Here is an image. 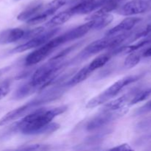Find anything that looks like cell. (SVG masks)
<instances>
[{
  "instance_id": "cell-1",
  "label": "cell",
  "mask_w": 151,
  "mask_h": 151,
  "mask_svg": "<svg viewBox=\"0 0 151 151\" xmlns=\"http://www.w3.org/2000/svg\"><path fill=\"white\" fill-rule=\"evenodd\" d=\"M68 109L67 106L54 108H41L32 110L19 121L12 124L6 129L1 138H6L18 132L24 135H38L40 131L47 124L50 123L58 115L64 113Z\"/></svg>"
},
{
  "instance_id": "cell-2",
  "label": "cell",
  "mask_w": 151,
  "mask_h": 151,
  "mask_svg": "<svg viewBox=\"0 0 151 151\" xmlns=\"http://www.w3.org/2000/svg\"><path fill=\"white\" fill-rule=\"evenodd\" d=\"M65 92L63 88L58 86H53L51 88L43 92L38 97H36L33 100H30L28 103H25L23 106L17 108L13 111H10L7 114H6L1 119H0V126H3L7 124L10 123L12 121L17 119L19 118L22 117L32 111L33 109H35L38 106L46 103H50L54 100H57L59 97H61Z\"/></svg>"
},
{
  "instance_id": "cell-3",
  "label": "cell",
  "mask_w": 151,
  "mask_h": 151,
  "mask_svg": "<svg viewBox=\"0 0 151 151\" xmlns=\"http://www.w3.org/2000/svg\"><path fill=\"white\" fill-rule=\"evenodd\" d=\"M132 33L128 31L111 36H105L104 38L93 41L80 53L79 55L77 56L76 59L75 58V60L86 58L88 56L97 54L106 49L116 48V47L120 45L127 39H129Z\"/></svg>"
},
{
  "instance_id": "cell-4",
  "label": "cell",
  "mask_w": 151,
  "mask_h": 151,
  "mask_svg": "<svg viewBox=\"0 0 151 151\" xmlns=\"http://www.w3.org/2000/svg\"><path fill=\"white\" fill-rule=\"evenodd\" d=\"M142 77V75H130V76L125 77L122 79L119 80L111 86L106 88L105 91L100 93V94L96 97L91 98L88 103H86V107L87 109H93L100 105L104 104L109 100H111L114 97H116L121 91L124 89L126 86H129L130 84L139 81Z\"/></svg>"
},
{
  "instance_id": "cell-5",
  "label": "cell",
  "mask_w": 151,
  "mask_h": 151,
  "mask_svg": "<svg viewBox=\"0 0 151 151\" xmlns=\"http://www.w3.org/2000/svg\"><path fill=\"white\" fill-rule=\"evenodd\" d=\"M128 109H122L116 111H101L98 115L90 119L86 124L87 131H95L105 128L109 124L116 120L128 112Z\"/></svg>"
},
{
  "instance_id": "cell-6",
  "label": "cell",
  "mask_w": 151,
  "mask_h": 151,
  "mask_svg": "<svg viewBox=\"0 0 151 151\" xmlns=\"http://www.w3.org/2000/svg\"><path fill=\"white\" fill-rule=\"evenodd\" d=\"M94 20H89L86 23L72 28L62 35H58L55 38L53 37L50 40V41L56 49L62 44L83 37L89 31L94 29Z\"/></svg>"
},
{
  "instance_id": "cell-7",
  "label": "cell",
  "mask_w": 151,
  "mask_h": 151,
  "mask_svg": "<svg viewBox=\"0 0 151 151\" xmlns=\"http://www.w3.org/2000/svg\"><path fill=\"white\" fill-rule=\"evenodd\" d=\"M60 30V28L55 27L50 29V30L47 31V32H44V31L41 33H40L39 35L29 39L27 41L24 43V44H20V45L12 49L11 50H10V52L9 53L10 54L20 53L22 52L27 51V50H31V49L36 48V47H40V46L46 44L51 38H52L56 34L58 33Z\"/></svg>"
},
{
  "instance_id": "cell-8",
  "label": "cell",
  "mask_w": 151,
  "mask_h": 151,
  "mask_svg": "<svg viewBox=\"0 0 151 151\" xmlns=\"http://www.w3.org/2000/svg\"><path fill=\"white\" fill-rule=\"evenodd\" d=\"M55 49L53 47L50 41H47L46 44L38 47L37 50L29 53L24 60V64L26 66H30L34 64L41 62L47 57H48Z\"/></svg>"
},
{
  "instance_id": "cell-9",
  "label": "cell",
  "mask_w": 151,
  "mask_h": 151,
  "mask_svg": "<svg viewBox=\"0 0 151 151\" xmlns=\"http://www.w3.org/2000/svg\"><path fill=\"white\" fill-rule=\"evenodd\" d=\"M150 8V3L145 0H131L125 3L118 13L122 16H134L145 13Z\"/></svg>"
},
{
  "instance_id": "cell-10",
  "label": "cell",
  "mask_w": 151,
  "mask_h": 151,
  "mask_svg": "<svg viewBox=\"0 0 151 151\" xmlns=\"http://www.w3.org/2000/svg\"><path fill=\"white\" fill-rule=\"evenodd\" d=\"M137 91V89L132 90L118 97L117 99H115L106 103L102 108L101 111H116L122 109H128L130 107V103Z\"/></svg>"
},
{
  "instance_id": "cell-11",
  "label": "cell",
  "mask_w": 151,
  "mask_h": 151,
  "mask_svg": "<svg viewBox=\"0 0 151 151\" xmlns=\"http://www.w3.org/2000/svg\"><path fill=\"white\" fill-rule=\"evenodd\" d=\"M142 20L141 18L139 17H128L123 19L120 23L118 24L113 28L109 29L106 34V36H111L114 35L116 34L122 33V32H128L132 29L140 21Z\"/></svg>"
},
{
  "instance_id": "cell-12",
  "label": "cell",
  "mask_w": 151,
  "mask_h": 151,
  "mask_svg": "<svg viewBox=\"0 0 151 151\" xmlns=\"http://www.w3.org/2000/svg\"><path fill=\"white\" fill-rule=\"evenodd\" d=\"M25 31L21 28H10L1 31L0 32V44H10L22 40Z\"/></svg>"
},
{
  "instance_id": "cell-13",
  "label": "cell",
  "mask_w": 151,
  "mask_h": 151,
  "mask_svg": "<svg viewBox=\"0 0 151 151\" xmlns=\"http://www.w3.org/2000/svg\"><path fill=\"white\" fill-rule=\"evenodd\" d=\"M92 72H93L89 69L88 65H86L83 68L80 69L78 72L75 73V75L71 79L68 80L67 82L64 83L65 87H66L67 88H69L71 87H73L75 86L78 85V84L81 83V82H83L86 79H87L91 75V74Z\"/></svg>"
},
{
  "instance_id": "cell-14",
  "label": "cell",
  "mask_w": 151,
  "mask_h": 151,
  "mask_svg": "<svg viewBox=\"0 0 151 151\" xmlns=\"http://www.w3.org/2000/svg\"><path fill=\"white\" fill-rule=\"evenodd\" d=\"M44 8L42 3H35V4H31L27 7L24 10L19 13L17 16V19L19 21H27L35 16L41 11Z\"/></svg>"
},
{
  "instance_id": "cell-15",
  "label": "cell",
  "mask_w": 151,
  "mask_h": 151,
  "mask_svg": "<svg viewBox=\"0 0 151 151\" xmlns=\"http://www.w3.org/2000/svg\"><path fill=\"white\" fill-rule=\"evenodd\" d=\"M72 16H73V15L68 9V10L60 12V13H58L57 15L53 16L49 22H47L46 27H58L59 25H61L63 24L66 23Z\"/></svg>"
},
{
  "instance_id": "cell-16",
  "label": "cell",
  "mask_w": 151,
  "mask_h": 151,
  "mask_svg": "<svg viewBox=\"0 0 151 151\" xmlns=\"http://www.w3.org/2000/svg\"><path fill=\"white\" fill-rule=\"evenodd\" d=\"M36 91H38L36 88L32 85H31L29 82H27L19 86L15 91L14 94H13V99L17 100H21V99H23L24 97L31 95V94L36 92Z\"/></svg>"
},
{
  "instance_id": "cell-17",
  "label": "cell",
  "mask_w": 151,
  "mask_h": 151,
  "mask_svg": "<svg viewBox=\"0 0 151 151\" xmlns=\"http://www.w3.org/2000/svg\"><path fill=\"white\" fill-rule=\"evenodd\" d=\"M119 4H116V3H109V4H105L97 10H96L95 11H94L92 14L88 16L86 19L87 21L92 20V19H97V18L106 16L107 14H110L111 12L117 8Z\"/></svg>"
},
{
  "instance_id": "cell-18",
  "label": "cell",
  "mask_w": 151,
  "mask_h": 151,
  "mask_svg": "<svg viewBox=\"0 0 151 151\" xmlns=\"http://www.w3.org/2000/svg\"><path fill=\"white\" fill-rule=\"evenodd\" d=\"M113 55L114 54L112 53V52L100 55L95 58L89 64H88V66L92 72H94V71L97 70V69H100V68L105 66V64L110 60L111 58V56Z\"/></svg>"
},
{
  "instance_id": "cell-19",
  "label": "cell",
  "mask_w": 151,
  "mask_h": 151,
  "mask_svg": "<svg viewBox=\"0 0 151 151\" xmlns=\"http://www.w3.org/2000/svg\"><path fill=\"white\" fill-rule=\"evenodd\" d=\"M43 10H41L40 13H38V14L35 15V16H33V17H32L31 19L26 21V23L29 25L38 24L45 22L50 16L55 14V12H53L52 10H48V9L45 8H43Z\"/></svg>"
},
{
  "instance_id": "cell-20",
  "label": "cell",
  "mask_w": 151,
  "mask_h": 151,
  "mask_svg": "<svg viewBox=\"0 0 151 151\" xmlns=\"http://www.w3.org/2000/svg\"><path fill=\"white\" fill-rule=\"evenodd\" d=\"M114 17L112 15L107 14L106 16H101L97 19H92L94 20V29H101L110 24L113 21Z\"/></svg>"
},
{
  "instance_id": "cell-21",
  "label": "cell",
  "mask_w": 151,
  "mask_h": 151,
  "mask_svg": "<svg viewBox=\"0 0 151 151\" xmlns=\"http://www.w3.org/2000/svg\"><path fill=\"white\" fill-rule=\"evenodd\" d=\"M151 95V88H147V89L145 90H137L136 94H134V97L131 100V103H130V106H133L134 104L140 103L142 101L145 100L147 97H149Z\"/></svg>"
},
{
  "instance_id": "cell-22",
  "label": "cell",
  "mask_w": 151,
  "mask_h": 151,
  "mask_svg": "<svg viewBox=\"0 0 151 151\" xmlns=\"http://www.w3.org/2000/svg\"><path fill=\"white\" fill-rule=\"evenodd\" d=\"M141 56L138 53H136L134 52L129 53L128 57L124 60V67L126 69H131L137 66L140 61Z\"/></svg>"
},
{
  "instance_id": "cell-23",
  "label": "cell",
  "mask_w": 151,
  "mask_h": 151,
  "mask_svg": "<svg viewBox=\"0 0 151 151\" xmlns=\"http://www.w3.org/2000/svg\"><path fill=\"white\" fill-rule=\"evenodd\" d=\"M83 43V41H81V42H78V43H76L75 44H73V45L70 46V47H67V48L64 49L63 50H62V51H60L58 53L57 55H55L54 56V57L52 58L50 60H61L63 58L66 57V55H68L69 54L70 52H72V51H74V50H76L77 48H78V47H80L81 45H82V44Z\"/></svg>"
},
{
  "instance_id": "cell-24",
  "label": "cell",
  "mask_w": 151,
  "mask_h": 151,
  "mask_svg": "<svg viewBox=\"0 0 151 151\" xmlns=\"http://www.w3.org/2000/svg\"><path fill=\"white\" fill-rule=\"evenodd\" d=\"M68 2H69V0H52V1L49 2L47 4H46L44 8L51 10L55 13L58 10L61 8L62 7H63Z\"/></svg>"
},
{
  "instance_id": "cell-25",
  "label": "cell",
  "mask_w": 151,
  "mask_h": 151,
  "mask_svg": "<svg viewBox=\"0 0 151 151\" xmlns=\"http://www.w3.org/2000/svg\"><path fill=\"white\" fill-rule=\"evenodd\" d=\"M18 150H50V147L48 145L43 144H32L24 145L19 147Z\"/></svg>"
},
{
  "instance_id": "cell-26",
  "label": "cell",
  "mask_w": 151,
  "mask_h": 151,
  "mask_svg": "<svg viewBox=\"0 0 151 151\" xmlns=\"http://www.w3.org/2000/svg\"><path fill=\"white\" fill-rule=\"evenodd\" d=\"M151 33V24H148L147 25L146 27H145L144 28H142V29H139V30L137 31L136 32H134V33H132L133 37L132 38H130L131 39H132V41H135V40L137 39H139V38H143V37H145V36H147V35H149V34Z\"/></svg>"
},
{
  "instance_id": "cell-27",
  "label": "cell",
  "mask_w": 151,
  "mask_h": 151,
  "mask_svg": "<svg viewBox=\"0 0 151 151\" xmlns=\"http://www.w3.org/2000/svg\"><path fill=\"white\" fill-rule=\"evenodd\" d=\"M44 27H38L33 28V29H28V30L25 31V34L24 35V38L22 40L30 39V38L39 35L40 33H41V32H44Z\"/></svg>"
},
{
  "instance_id": "cell-28",
  "label": "cell",
  "mask_w": 151,
  "mask_h": 151,
  "mask_svg": "<svg viewBox=\"0 0 151 151\" xmlns=\"http://www.w3.org/2000/svg\"><path fill=\"white\" fill-rule=\"evenodd\" d=\"M10 81L9 80L4 81L0 84V100H2L4 97L7 95L10 91Z\"/></svg>"
},
{
  "instance_id": "cell-29",
  "label": "cell",
  "mask_w": 151,
  "mask_h": 151,
  "mask_svg": "<svg viewBox=\"0 0 151 151\" xmlns=\"http://www.w3.org/2000/svg\"><path fill=\"white\" fill-rule=\"evenodd\" d=\"M149 112H151V100L147 102L145 105L142 106L141 107L139 108L138 109H137L136 111L134 112V115L135 116H139V115L145 114L149 113Z\"/></svg>"
},
{
  "instance_id": "cell-30",
  "label": "cell",
  "mask_w": 151,
  "mask_h": 151,
  "mask_svg": "<svg viewBox=\"0 0 151 151\" xmlns=\"http://www.w3.org/2000/svg\"><path fill=\"white\" fill-rule=\"evenodd\" d=\"M109 150H119V151H129V150H133V148L129 145L125 143V144L119 145L116 146V147L110 148Z\"/></svg>"
},
{
  "instance_id": "cell-31",
  "label": "cell",
  "mask_w": 151,
  "mask_h": 151,
  "mask_svg": "<svg viewBox=\"0 0 151 151\" xmlns=\"http://www.w3.org/2000/svg\"><path fill=\"white\" fill-rule=\"evenodd\" d=\"M143 56L145 58L151 57V47H149L148 49H147V50L143 52Z\"/></svg>"
},
{
  "instance_id": "cell-32",
  "label": "cell",
  "mask_w": 151,
  "mask_h": 151,
  "mask_svg": "<svg viewBox=\"0 0 151 151\" xmlns=\"http://www.w3.org/2000/svg\"><path fill=\"white\" fill-rule=\"evenodd\" d=\"M94 1V0H69L70 3L72 4H78V3L80 2H85V1Z\"/></svg>"
},
{
  "instance_id": "cell-33",
  "label": "cell",
  "mask_w": 151,
  "mask_h": 151,
  "mask_svg": "<svg viewBox=\"0 0 151 151\" xmlns=\"http://www.w3.org/2000/svg\"><path fill=\"white\" fill-rule=\"evenodd\" d=\"M3 71H4V69H1V70H0V75H1V73L3 72Z\"/></svg>"
},
{
  "instance_id": "cell-34",
  "label": "cell",
  "mask_w": 151,
  "mask_h": 151,
  "mask_svg": "<svg viewBox=\"0 0 151 151\" xmlns=\"http://www.w3.org/2000/svg\"><path fill=\"white\" fill-rule=\"evenodd\" d=\"M15 1H20V0H14Z\"/></svg>"
}]
</instances>
